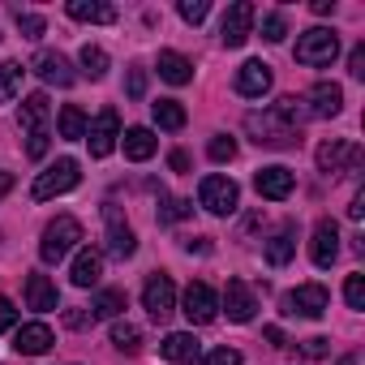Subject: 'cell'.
I'll return each instance as SVG.
<instances>
[{
    "label": "cell",
    "mask_w": 365,
    "mask_h": 365,
    "mask_svg": "<svg viewBox=\"0 0 365 365\" xmlns=\"http://www.w3.org/2000/svg\"><path fill=\"white\" fill-rule=\"evenodd\" d=\"M207 14H211V5H207V0H180V18H185L190 26L207 22Z\"/></svg>",
    "instance_id": "obj_38"
},
{
    "label": "cell",
    "mask_w": 365,
    "mask_h": 365,
    "mask_svg": "<svg viewBox=\"0 0 365 365\" xmlns=\"http://www.w3.org/2000/svg\"><path fill=\"white\" fill-rule=\"evenodd\" d=\"M267 339H271L275 348H288V339H284V331H279V327H267Z\"/></svg>",
    "instance_id": "obj_48"
},
{
    "label": "cell",
    "mask_w": 365,
    "mask_h": 365,
    "mask_svg": "<svg viewBox=\"0 0 365 365\" xmlns=\"http://www.w3.org/2000/svg\"><path fill=\"white\" fill-rule=\"evenodd\" d=\"M78 180H82V172H78V159H56L48 172H39L35 176V185H31V198L35 202H48V198H61V194H69V190H78Z\"/></svg>",
    "instance_id": "obj_4"
},
{
    "label": "cell",
    "mask_w": 365,
    "mask_h": 365,
    "mask_svg": "<svg viewBox=\"0 0 365 365\" xmlns=\"http://www.w3.org/2000/svg\"><path fill=\"white\" fill-rule=\"evenodd\" d=\"M331 309V292L322 284H301L292 292H284V314L292 318H322Z\"/></svg>",
    "instance_id": "obj_6"
},
{
    "label": "cell",
    "mask_w": 365,
    "mask_h": 365,
    "mask_svg": "<svg viewBox=\"0 0 365 365\" xmlns=\"http://www.w3.org/2000/svg\"><path fill=\"white\" fill-rule=\"evenodd\" d=\"M180 314H185L194 327H207V322H215V314H220V297H215V288L211 284H190L185 288V297H180Z\"/></svg>",
    "instance_id": "obj_7"
},
{
    "label": "cell",
    "mask_w": 365,
    "mask_h": 365,
    "mask_svg": "<svg viewBox=\"0 0 365 365\" xmlns=\"http://www.w3.org/2000/svg\"><path fill=\"white\" fill-rule=\"evenodd\" d=\"M305 99V112L309 116H339V108H344V91L335 86V82H318L309 95H301Z\"/></svg>",
    "instance_id": "obj_20"
},
{
    "label": "cell",
    "mask_w": 365,
    "mask_h": 365,
    "mask_svg": "<svg viewBox=\"0 0 365 365\" xmlns=\"http://www.w3.org/2000/svg\"><path fill=\"white\" fill-rule=\"evenodd\" d=\"M335 365H356V361H352V356H339V361H335Z\"/></svg>",
    "instance_id": "obj_51"
},
{
    "label": "cell",
    "mask_w": 365,
    "mask_h": 365,
    "mask_svg": "<svg viewBox=\"0 0 365 365\" xmlns=\"http://www.w3.org/2000/svg\"><path fill=\"white\" fill-rule=\"evenodd\" d=\"M14 327H18V305H14L9 297H0V335L14 331Z\"/></svg>",
    "instance_id": "obj_41"
},
{
    "label": "cell",
    "mask_w": 365,
    "mask_h": 365,
    "mask_svg": "<svg viewBox=\"0 0 365 365\" xmlns=\"http://www.w3.org/2000/svg\"><path fill=\"white\" fill-rule=\"evenodd\" d=\"M344 301H348V309H365V275L344 279Z\"/></svg>",
    "instance_id": "obj_37"
},
{
    "label": "cell",
    "mask_w": 365,
    "mask_h": 365,
    "mask_svg": "<svg viewBox=\"0 0 365 365\" xmlns=\"http://www.w3.org/2000/svg\"><path fill=\"white\" fill-rule=\"evenodd\" d=\"M65 14L73 22H95V26H112L116 22V9L112 5H99V0H69Z\"/></svg>",
    "instance_id": "obj_25"
},
{
    "label": "cell",
    "mask_w": 365,
    "mask_h": 365,
    "mask_svg": "<svg viewBox=\"0 0 365 365\" xmlns=\"http://www.w3.org/2000/svg\"><path fill=\"white\" fill-rule=\"evenodd\" d=\"M198 202H202L211 215H232L237 202H241V190H237V180H232V176H202Z\"/></svg>",
    "instance_id": "obj_5"
},
{
    "label": "cell",
    "mask_w": 365,
    "mask_h": 365,
    "mask_svg": "<svg viewBox=\"0 0 365 365\" xmlns=\"http://www.w3.org/2000/svg\"><path fill=\"white\" fill-rule=\"evenodd\" d=\"M284 35H288V18H284L279 9L267 14V18H262V39H267V43H284Z\"/></svg>",
    "instance_id": "obj_36"
},
{
    "label": "cell",
    "mask_w": 365,
    "mask_h": 365,
    "mask_svg": "<svg viewBox=\"0 0 365 365\" xmlns=\"http://www.w3.org/2000/svg\"><path fill=\"white\" fill-rule=\"evenodd\" d=\"M120 309H125V292H116V288H103L99 297H95V305H91V318H120Z\"/></svg>",
    "instance_id": "obj_32"
},
{
    "label": "cell",
    "mask_w": 365,
    "mask_h": 365,
    "mask_svg": "<svg viewBox=\"0 0 365 365\" xmlns=\"http://www.w3.org/2000/svg\"><path fill=\"white\" fill-rule=\"evenodd\" d=\"M309 258H314V267H322V271L339 258V228H335V220H318V224H314Z\"/></svg>",
    "instance_id": "obj_14"
},
{
    "label": "cell",
    "mask_w": 365,
    "mask_h": 365,
    "mask_svg": "<svg viewBox=\"0 0 365 365\" xmlns=\"http://www.w3.org/2000/svg\"><path fill=\"white\" fill-rule=\"evenodd\" d=\"M202 365H241V352L237 348H215L202 356Z\"/></svg>",
    "instance_id": "obj_40"
},
{
    "label": "cell",
    "mask_w": 365,
    "mask_h": 365,
    "mask_svg": "<svg viewBox=\"0 0 365 365\" xmlns=\"http://www.w3.org/2000/svg\"><path fill=\"white\" fill-rule=\"evenodd\" d=\"M314 14H318V18H327V14H335V0H314Z\"/></svg>",
    "instance_id": "obj_49"
},
{
    "label": "cell",
    "mask_w": 365,
    "mask_h": 365,
    "mask_svg": "<svg viewBox=\"0 0 365 365\" xmlns=\"http://www.w3.org/2000/svg\"><path fill=\"white\" fill-rule=\"evenodd\" d=\"M86 142H91V155H95V159H108V155L116 150V142H120V116H116L112 108H103V112L95 116V125L86 129Z\"/></svg>",
    "instance_id": "obj_10"
},
{
    "label": "cell",
    "mask_w": 365,
    "mask_h": 365,
    "mask_svg": "<svg viewBox=\"0 0 365 365\" xmlns=\"http://www.w3.org/2000/svg\"><path fill=\"white\" fill-rule=\"evenodd\" d=\"M103 220H108V254H112L116 262L133 258V254H138V237H133V228L120 220V211H116V207H108V211H103Z\"/></svg>",
    "instance_id": "obj_12"
},
{
    "label": "cell",
    "mask_w": 365,
    "mask_h": 365,
    "mask_svg": "<svg viewBox=\"0 0 365 365\" xmlns=\"http://www.w3.org/2000/svg\"><path fill=\"white\" fill-rule=\"evenodd\" d=\"M190 215H194V202H185V198H172V194H159V220H163V224L190 220Z\"/></svg>",
    "instance_id": "obj_34"
},
{
    "label": "cell",
    "mask_w": 365,
    "mask_h": 365,
    "mask_svg": "<svg viewBox=\"0 0 365 365\" xmlns=\"http://www.w3.org/2000/svg\"><path fill=\"white\" fill-rule=\"evenodd\" d=\"M52 344H56V335H52L48 322H26V327H18V335H14V348H18L22 356H43Z\"/></svg>",
    "instance_id": "obj_19"
},
{
    "label": "cell",
    "mask_w": 365,
    "mask_h": 365,
    "mask_svg": "<svg viewBox=\"0 0 365 365\" xmlns=\"http://www.w3.org/2000/svg\"><path fill=\"white\" fill-rule=\"evenodd\" d=\"M348 73H352V78H365V43H356V48L348 52Z\"/></svg>",
    "instance_id": "obj_42"
},
{
    "label": "cell",
    "mask_w": 365,
    "mask_h": 365,
    "mask_svg": "<svg viewBox=\"0 0 365 365\" xmlns=\"http://www.w3.org/2000/svg\"><path fill=\"white\" fill-rule=\"evenodd\" d=\"M159 356H163V361H172V365H190V361H198V356H202V344L194 339V331H172V335H163Z\"/></svg>",
    "instance_id": "obj_16"
},
{
    "label": "cell",
    "mask_w": 365,
    "mask_h": 365,
    "mask_svg": "<svg viewBox=\"0 0 365 365\" xmlns=\"http://www.w3.org/2000/svg\"><path fill=\"white\" fill-rule=\"evenodd\" d=\"M150 116H155L159 129H172V133H176V129H185V120H190L185 108H180L176 99H159V103H150Z\"/></svg>",
    "instance_id": "obj_29"
},
{
    "label": "cell",
    "mask_w": 365,
    "mask_h": 365,
    "mask_svg": "<svg viewBox=\"0 0 365 365\" xmlns=\"http://www.w3.org/2000/svg\"><path fill=\"white\" fill-rule=\"evenodd\" d=\"M361 215H365V194H356L352 207H348V220H361Z\"/></svg>",
    "instance_id": "obj_46"
},
{
    "label": "cell",
    "mask_w": 365,
    "mask_h": 365,
    "mask_svg": "<svg viewBox=\"0 0 365 365\" xmlns=\"http://www.w3.org/2000/svg\"><path fill=\"white\" fill-rule=\"evenodd\" d=\"M142 305H146V314L155 318V322H163V318H172L176 314V284H172V275H150L146 279V288H142Z\"/></svg>",
    "instance_id": "obj_8"
},
{
    "label": "cell",
    "mask_w": 365,
    "mask_h": 365,
    "mask_svg": "<svg viewBox=\"0 0 365 365\" xmlns=\"http://www.w3.org/2000/svg\"><path fill=\"white\" fill-rule=\"evenodd\" d=\"M168 163H172V172H190V155H185V150H172Z\"/></svg>",
    "instance_id": "obj_45"
},
{
    "label": "cell",
    "mask_w": 365,
    "mask_h": 365,
    "mask_svg": "<svg viewBox=\"0 0 365 365\" xmlns=\"http://www.w3.org/2000/svg\"><path fill=\"white\" fill-rule=\"evenodd\" d=\"M271 65H262V61H245L241 69H237V95H245V99H262L267 91H271Z\"/></svg>",
    "instance_id": "obj_17"
},
{
    "label": "cell",
    "mask_w": 365,
    "mask_h": 365,
    "mask_svg": "<svg viewBox=\"0 0 365 365\" xmlns=\"http://www.w3.org/2000/svg\"><path fill=\"white\" fill-rule=\"evenodd\" d=\"M245 129L254 133L258 146H297V142H301V129H297L292 120H284L275 108L250 112V116H245Z\"/></svg>",
    "instance_id": "obj_2"
},
{
    "label": "cell",
    "mask_w": 365,
    "mask_h": 365,
    "mask_svg": "<svg viewBox=\"0 0 365 365\" xmlns=\"http://www.w3.org/2000/svg\"><path fill=\"white\" fill-rule=\"evenodd\" d=\"M18 31H22V39H39L48 31V22L39 14H18Z\"/></svg>",
    "instance_id": "obj_39"
},
{
    "label": "cell",
    "mask_w": 365,
    "mask_h": 365,
    "mask_svg": "<svg viewBox=\"0 0 365 365\" xmlns=\"http://www.w3.org/2000/svg\"><path fill=\"white\" fill-rule=\"evenodd\" d=\"M22 65L18 61H5V65H0V103H14L18 95H22Z\"/></svg>",
    "instance_id": "obj_30"
},
{
    "label": "cell",
    "mask_w": 365,
    "mask_h": 365,
    "mask_svg": "<svg viewBox=\"0 0 365 365\" xmlns=\"http://www.w3.org/2000/svg\"><path fill=\"white\" fill-rule=\"evenodd\" d=\"M339 56V35L331 26H309L305 35H297V65L305 69H322Z\"/></svg>",
    "instance_id": "obj_3"
},
{
    "label": "cell",
    "mask_w": 365,
    "mask_h": 365,
    "mask_svg": "<svg viewBox=\"0 0 365 365\" xmlns=\"http://www.w3.org/2000/svg\"><path fill=\"white\" fill-rule=\"evenodd\" d=\"M82 73H86L91 82L108 78V52H103L99 43H86V48H82Z\"/></svg>",
    "instance_id": "obj_33"
},
{
    "label": "cell",
    "mask_w": 365,
    "mask_h": 365,
    "mask_svg": "<svg viewBox=\"0 0 365 365\" xmlns=\"http://www.w3.org/2000/svg\"><path fill=\"white\" fill-rule=\"evenodd\" d=\"M224 309H228L232 322H250V318L258 314V297H254V288H250L245 279H228V288H224Z\"/></svg>",
    "instance_id": "obj_15"
},
{
    "label": "cell",
    "mask_w": 365,
    "mask_h": 365,
    "mask_svg": "<svg viewBox=\"0 0 365 365\" xmlns=\"http://www.w3.org/2000/svg\"><path fill=\"white\" fill-rule=\"evenodd\" d=\"M48 116H52V103H48L43 91H35V95L22 99V133L26 138L31 133H48Z\"/></svg>",
    "instance_id": "obj_21"
},
{
    "label": "cell",
    "mask_w": 365,
    "mask_h": 365,
    "mask_svg": "<svg viewBox=\"0 0 365 365\" xmlns=\"http://www.w3.org/2000/svg\"><path fill=\"white\" fill-rule=\"evenodd\" d=\"M254 18H258V9L250 5V0H237V5L224 14V26H220L224 48H241V43L254 35Z\"/></svg>",
    "instance_id": "obj_9"
},
{
    "label": "cell",
    "mask_w": 365,
    "mask_h": 365,
    "mask_svg": "<svg viewBox=\"0 0 365 365\" xmlns=\"http://www.w3.org/2000/svg\"><path fill=\"white\" fill-rule=\"evenodd\" d=\"M327 344H331V339H322V335H314V339H305V344H301V352H305L309 361H318V356H327Z\"/></svg>",
    "instance_id": "obj_44"
},
{
    "label": "cell",
    "mask_w": 365,
    "mask_h": 365,
    "mask_svg": "<svg viewBox=\"0 0 365 365\" xmlns=\"http://www.w3.org/2000/svg\"><path fill=\"white\" fill-rule=\"evenodd\" d=\"M86 129H91L86 112H82L78 103H65V108H61V116H56V133H61L65 142H78V138H86Z\"/></svg>",
    "instance_id": "obj_28"
},
{
    "label": "cell",
    "mask_w": 365,
    "mask_h": 365,
    "mask_svg": "<svg viewBox=\"0 0 365 365\" xmlns=\"http://www.w3.org/2000/svg\"><path fill=\"white\" fill-rule=\"evenodd\" d=\"M26 305H31V309H39V314H52V309L61 305L56 284H52L48 275H26Z\"/></svg>",
    "instance_id": "obj_24"
},
{
    "label": "cell",
    "mask_w": 365,
    "mask_h": 365,
    "mask_svg": "<svg viewBox=\"0 0 365 365\" xmlns=\"http://www.w3.org/2000/svg\"><path fill=\"white\" fill-rule=\"evenodd\" d=\"M146 95V69H129V99Z\"/></svg>",
    "instance_id": "obj_43"
},
{
    "label": "cell",
    "mask_w": 365,
    "mask_h": 365,
    "mask_svg": "<svg viewBox=\"0 0 365 365\" xmlns=\"http://www.w3.org/2000/svg\"><path fill=\"white\" fill-rule=\"evenodd\" d=\"M292 185H297V176H292L284 163L258 168V176H254V190H258L262 198H271V202H284V198L292 194Z\"/></svg>",
    "instance_id": "obj_13"
},
{
    "label": "cell",
    "mask_w": 365,
    "mask_h": 365,
    "mask_svg": "<svg viewBox=\"0 0 365 365\" xmlns=\"http://www.w3.org/2000/svg\"><path fill=\"white\" fill-rule=\"evenodd\" d=\"M112 344H116L120 352H138V348H142V327L129 322V318H116V322H112Z\"/></svg>",
    "instance_id": "obj_31"
},
{
    "label": "cell",
    "mask_w": 365,
    "mask_h": 365,
    "mask_svg": "<svg viewBox=\"0 0 365 365\" xmlns=\"http://www.w3.org/2000/svg\"><path fill=\"white\" fill-rule=\"evenodd\" d=\"M159 78L172 86H185V82H194V65L180 52H159Z\"/></svg>",
    "instance_id": "obj_27"
},
{
    "label": "cell",
    "mask_w": 365,
    "mask_h": 365,
    "mask_svg": "<svg viewBox=\"0 0 365 365\" xmlns=\"http://www.w3.org/2000/svg\"><path fill=\"white\" fill-rule=\"evenodd\" d=\"M99 275H103V254H99V250H78L69 279H73L78 288H95V284H99Z\"/></svg>",
    "instance_id": "obj_23"
},
{
    "label": "cell",
    "mask_w": 365,
    "mask_h": 365,
    "mask_svg": "<svg viewBox=\"0 0 365 365\" xmlns=\"http://www.w3.org/2000/svg\"><path fill=\"white\" fill-rule=\"evenodd\" d=\"M207 155H211L215 163H232V159H237V138H228V133H215V138L207 142Z\"/></svg>",
    "instance_id": "obj_35"
},
{
    "label": "cell",
    "mask_w": 365,
    "mask_h": 365,
    "mask_svg": "<svg viewBox=\"0 0 365 365\" xmlns=\"http://www.w3.org/2000/svg\"><path fill=\"white\" fill-rule=\"evenodd\" d=\"M185 250H190V254H207L211 245H207V237H194V241H185Z\"/></svg>",
    "instance_id": "obj_47"
},
{
    "label": "cell",
    "mask_w": 365,
    "mask_h": 365,
    "mask_svg": "<svg viewBox=\"0 0 365 365\" xmlns=\"http://www.w3.org/2000/svg\"><path fill=\"white\" fill-rule=\"evenodd\" d=\"M9 190H14V176H9V172H0V198H5Z\"/></svg>",
    "instance_id": "obj_50"
},
{
    "label": "cell",
    "mask_w": 365,
    "mask_h": 365,
    "mask_svg": "<svg viewBox=\"0 0 365 365\" xmlns=\"http://www.w3.org/2000/svg\"><path fill=\"white\" fill-rule=\"evenodd\" d=\"M292 254H297V228H292V224H284V228L267 241V262H271V267H288V262H292Z\"/></svg>",
    "instance_id": "obj_26"
},
{
    "label": "cell",
    "mask_w": 365,
    "mask_h": 365,
    "mask_svg": "<svg viewBox=\"0 0 365 365\" xmlns=\"http://www.w3.org/2000/svg\"><path fill=\"white\" fill-rule=\"evenodd\" d=\"M31 69H35L39 82H48V86H73V78H78L61 52H39V56L31 61Z\"/></svg>",
    "instance_id": "obj_18"
},
{
    "label": "cell",
    "mask_w": 365,
    "mask_h": 365,
    "mask_svg": "<svg viewBox=\"0 0 365 365\" xmlns=\"http://www.w3.org/2000/svg\"><path fill=\"white\" fill-rule=\"evenodd\" d=\"M318 168L322 172H352V168H361V146L344 142V138H331V142L318 146Z\"/></svg>",
    "instance_id": "obj_11"
},
{
    "label": "cell",
    "mask_w": 365,
    "mask_h": 365,
    "mask_svg": "<svg viewBox=\"0 0 365 365\" xmlns=\"http://www.w3.org/2000/svg\"><path fill=\"white\" fill-rule=\"evenodd\" d=\"M78 241H82V224H78L73 215H56V220L43 228V241H39V258H43L48 267H56V262H65V258L78 250Z\"/></svg>",
    "instance_id": "obj_1"
},
{
    "label": "cell",
    "mask_w": 365,
    "mask_h": 365,
    "mask_svg": "<svg viewBox=\"0 0 365 365\" xmlns=\"http://www.w3.org/2000/svg\"><path fill=\"white\" fill-rule=\"evenodd\" d=\"M120 146H125V159L146 163V159L159 150V138H155L146 125H133V129H125V133H120Z\"/></svg>",
    "instance_id": "obj_22"
}]
</instances>
